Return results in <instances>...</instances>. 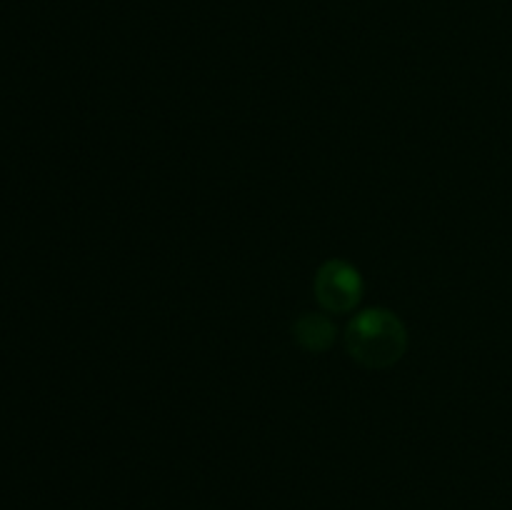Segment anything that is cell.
Returning <instances> with one entry per match:
<instances>
[{"mask_svg":"<svg viewBox=\"0 0 512 510\" xmlns=\"http://www.w3.org/2000/svg\"><path fill=\"white\" fill-rule=\"evenodd\" d=\"M345 345L355 363L380 370L398 363L408 348V333L403 320L385 308H368L350 320L345 330Z\"/></svg>","mask_w":512,"mask_h":510,"instance_id":"6da1fadb","label":"cell"},{"mask_svg":"<svg viewBox=\"0 0 512 510\" xmlns=\"http://www.w3.org/2000/svg\"><path fill=\"white\" fill-rule=\"evenodd\" d=\"M315 298L328 313H350L363 298L360 270L345 260H328L315 275Z\"/></svg>","mask_w":512,"mask_h":510,"instance_id":"7a4b0ae2","label":"cell"},{"mask_svg":"<svg viewBox=\"0 0 512 510\" xmlns=\"http://www.w3.org/2000/svg\"><path fill=\"white\" fill-rule=\"evenodd\" d=\"M295 343L308 353H325L335 343V323L323 313H305L300 315L298 323L293 325Z\"/></svg>","mask_w":512,"mask_h":510,"instance_id":"3957f363","label":"cell"}]
</instances>
